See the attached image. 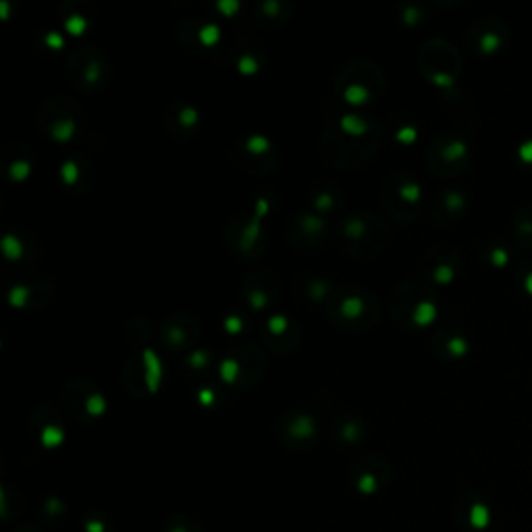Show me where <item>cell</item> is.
Here are the masks:
<instances>
[{
  "instance_id": "cell-1",
  "label": "cell",
  "mask_w": 532,
  "mask_h": 532,
  "mask_svg": "<svg viewBox=\"0 0 532 532\" xmlns=\"http://www.w3.org/2000/svg\"><path fill=\"white\" fill-rule=\"evenodd\" d=\"M435 319V308L430 306V304H420L418 306V312H416V321L420 323V325H424V323H428V321H433Z\"/></svg>"
},
{
  "instance_id": "cell-2",
  "label": "cell",
  "mask_w": 532,
  "mask_h": 532,
  "mask_svg": "<svg viewBox=\"0 0 532 532\" xmlns=\"http://www.w3.org/2000/svg\"><path fill=\"white\" fill-rule=\"evenodd\" d=\"M61 441H63L61 430H57V428H46V430H44V445L55 447V445H59Z\"/></svg>"
},
{
  "instance_id": "cell-3",
  "label": "cell",
  "mask_w": 532,
  "mask_h": 532,
  "mask_svg": "<svg viewBox=\"0 0 532 532\" xmlns=\"http://www.w3.org/2000/svg\"><path fill=\"white\" fill-rule=\"evenodd\" d=\"M310 433H312V422H310V418H302V420H298V422H296V426H294V435L308 437Z\"/></svg>"
},
{
  "instance_id": "cell-4",
  "label": "cell",
  "mask_w": 532,
  "mask_h": 532,
  "mask_svg": "<svg viewBox=\"0 0 532 532\" xmlns=\"http://www.w3.org/2000/svg\"><path fill=\"white\" fill-rule=\"evenodd\" d=\"M360 491H364V493L374 491V476L372 474H366V476L360 478Z\"/></svg>"
},
{
  "instance_id": "cell-5",
  "label": "cell",
  "mask_w": 532,
  "mask_h": 532,
  "mask_svg": "<svg viewBox=\"0 0 532 532\" xmlns=\"http://www.w3.org/2000/svg\"><path fill=\"white\" fill-rule=\"evenodd\" d=\"M360 308H362V304H360L356 298H352V300H348V302L343 304V312H345V314H356Z\"/></svg>"
},
{
  "instance_id": "cell-6",
  "label": "cell",
  "mask_w": 532,
  "mask_h": 532,
  "mask_svg": "<svg viewBox=\"0 0 532 532\" xmlns=\"http://www.w3.org/2000/svg\"><path fill=\"white\" fill-rule=\"evenodd\" d=\"M86 530L88 532H104V526L100 522H88L86 524Z\"/></svg>"
},
{
  "instance_id": "cell-7",
  "label": "cell",
  "mask_w": 532,
  "mask_h": 532,
  "mask_svg": "<svg viewBox=\"0 0 532 532\" xmlns=\"http://www.w3.org/2000/svg\"><path fill=\"white\" fill-rule=\"evenodd\" d=\"M472 517H474L476 526H482V522H484V513L480 511V507H476V509H474V515H472Z\"/></svg>"
},
{
  "instance_id": "cell-8",
  "label": "cell",
  "mask_w": 532,
  "mask_h": 532,
  "mask_svg": "<svg viewBox=\"0 0 532 532\" xmlns=\"http://www.w3.org/2000/svg\"><path fill=\"white\" fill-rule=\"evenodd\" d=\"M343 435H345L348 439H354V437H356V426H354V424L345 426V428H343Z\"/></svg>"
},
{
  "instance_id": "cell-9",
  "label": "cell",
  "mask_w": 532,
  "mask_h": 532,
  "mask_svg": "<svg viewBox=\"0 0 532 532\" xmlns=\"http://www.w3.org/2000/svg\"><path fill=\"white\" fill-rule=\"evenodd\" d=\"M193 362H196V364H200V366H202V364H204V362H206V356H204V354H200V352H198V354H196V356H193Z\"/></svg>"
},
{
  "instance_id": "cell-10",
  "label": "cell",
  "mask_w": 532,
  "mask_h": 532,
  "mask_svg": "<svg viewBox=\"0 0 532 532\" xmlns=\"http://www.w3.org/2000/svg\"><path fill=\"white\" fill-rule=\"evenodd\" d=\"M48 511H59V503L57 501H48Z\"/></svg>"
},
{
  "instance_id": "cell-11",
  "label": "cell",
  "mask_w": 532,
  "mask_h": 532,
  "mask_svg": "<svg viewBox=\"0 0 532 532\" xmlns=\"http://www.w3.org/2000/svg\"><path fill=\"white\" fill-rule=\"evenodd\" d=\"M526 287H528V289L532 292V275H530V277L526 279Z\"/></svg>"
}]
</instances>
